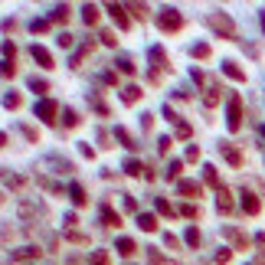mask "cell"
Here are the masks:
<instances>
[{
  "label": "cell",
  "instance_id": "6da1fadb",
  "mask_svg": "<svg viewBox=\"0 0 265 265\" xmlns=\"http://www.w3.org/2000/svg\"><path fill=\"white\" fill-rule=\"evenodd\" d=\"M239 124H243V99L232 92L229 102H226V128H229V131H239Z\"/></svg>",
  "mask_w": 265,
  "mask_h": 265
},
{
  "label": "cell",
  "instance_id": "7a4b0ae2",
  "mask_svg": "<svg viewBox=\"0 0 265 265\" xmlns=\"http://www.w3.org/2000/svg\"><path fill=\"white\" fill-rule=\"evenodd\" d=\"M206 23H210V26H213L220 36H226V40H232V36H236V23H232L226 13H220V10L210 13V17H206Z\"/></svg>",
  "mask_w": 265,
  "mask_h": 265
},
{
  "label": "cell",
  "instance_id": "3957f363",
  "mask_svg": "<svg viewBox=\"0 0 265 265\" xmlns=\"http://www.w3.org/2000/svg\"><path fill=\"white\" fill-rule=\"evenodd\" d=\"M157 26H161L164 33H174V30L183 26V17H180V10H174V7H164L161 17H157Z\"/></svg>",
  "mask_w": 265,
  "mask_h": 265
},
{
  "label": "cell",
  "instance_id": "277c9868",
  "mask_svg": "<svg viewBox=\"0 0 265 265\" xmlns=\"http://www.w3.org/2000/svg\"><path fill=\"white\" fill-rule=\"evenodd\" d=\"M33 111H36V118H40V122L53 124V122H56V111H59V105H56L53 99H40V102L33 105Z\"/></svg>",
  "mask_w": 265,
  "mask_h": 265
},
{
  "label": "cell",
  "instance_id": "5b68a950",
  "mask_svg": "<svg viewBox=\"0 0 265 265\" xmlns=\"http://www.w3.org/2000/svg\"><path fill=\"white\" fill-rule=\"evenodd\" d=\"M108 13H111V20L118 23V30H128V26H131V20H128V7H122V3H108Z\"/></svg>",
  "mask_w": 265,
  "mask_h": 265
},
{
  "label": "cell",
  "instance_id": "8992f818",
  "mask_svg": "<svg viewBox=\"0 0 265 265\" xmlns=\"http://www.w3.org/2000/svg\"><path fill=\"white\" fill-rule=\"evenodd\" d=\"M203 85H206V92H203V102H206L210 108H213V105H220V85H216L213 79H206Z\"/></svg>",
  "mask_w": 265,
  "mask_h": 265
},
{
  "label": "cell",
  "instance_id": "52a82bcc",
  "mask_svg": "<svg viewBox=\"0 0 265 265\" xmlns=\"http://www.w3.org/2000/svg\"><path fill=\"white\" fill-rule=\"evenodd\" d=\"M216 210H220V213H232V193L226 187L216 190Z\"/></svg>",
  "mask_w": 265,
  "mask_h": 265
},
{
  "label": "cell",
  "instance_id": "ba28073f",
  "mask_svg": "<svg viewBox=\"0 0 265 265\" xmlns=\"http://www.w3.org/2000/svg\"><path fill=\"white\" fill-rule=\"evenodd\" d=\"M220 154L226 157V161H229L232 167H239V164H243V154H239V151H236V147H232V144H226V141L220 144Z\"/></svg>",
  "mask_w": 265,
  "mask_h": 265
},
{
  "label": "cell",
  "instance_id": "9c48e42d",
  "mask_svg": "<svg viewBox=\"0 0 265 265\" xmlns=\"http://www.w3.org/2000/svg\"><path fill=\"white\" fill-rule=\"evenodd\" d=\"M30 53H33V59H36V62H40L43 69H53V56H49V49H43V46L36 43L33 49H30Z\"/></svg>",
  "mask_w": 265,
  "mask_h": 265
},
{
  "label": "cell",
  "instance_id": "30bf717a",
  "mask_svg": "<svg viewBox=\"0 0 265 265\" xmlns=\"http://www.w3.org/2000/svg\"><path fill=\"white\" fill-rule=\"evenodd\" d=\"M223 76H226V79H232V82H245V72H243L239 66H236V62H229V59L223 62Z\"/></svg>",
  "mask_w": 265,
  "mask_h": 265
},
{
  "label": "cell",
  "instance_id": "8fae6325",
  "mask_svg": "<svg viewBox=\"0 0 265 265\" xmlns=\"http://www.w3.org/2000/svg\"><path fill=\"white\" fill-rule=\"evenodd\" d=\"M243 210L249 213V216H255V213L262 210V203H259V197H255V193H249V190L243 193Z\"/></svg>",
  "mask_w": 265,
  "mask_h": 265
},
{
  "label": "cell",
  "instance_id": "7c38bea8",
  "mask_svg": "<svg viewBox=\"0 0 265 265\" xmlns=\"http://www.w3.org/2000/svg\"><path fill=\"white\" fill-rule=\"evenodd\" d=\"M36 255H40L36 245H23V249H13V262H30V259H36Z\"/></svg>",
  "mask_w": 265,
  "mask_h": 265
},
{
  "label": "cell",
  "instance_id": "4fadbf2b",
  "mask_svg": "<svg viewBox=\"0 0 265 265\" xmlns=\"http://www.w3.org/2000/svg\"><path fill=\"white\" fill-rule=\"evenodd\" d=\"M177 190H180L183 197H200V193H203V187H200L197 180H180V183H177Z\"/></svg>",
  "mask_w": 265,
  "mask_h": 265
},
{
  "label": "cell",
  "instance_id": "5bb4252c",
  "mask_svg": "<svg viewBox=\"0 0 265 265\" xmlns=\"http://www.w3.org/2000/svg\"><path fill=\"white\" fill-rule=\"evenodd\" d=\"M223 236H226L229 243H236V249H245V245H249V239H245L239 229H232V226H226V229H223Z\"/></svg>",
  "mask_w": 265,
  "mask_h": 265
},
{
  "label": "cell",
  "instance_id": "9a60e30c",
  "mask_svg": "<svg viewBox=\"0 0 265 265\" xmlns=\"http://www.w3.org/2000/svg\"><path fill=\"white\" fill-rule=\"evenodd\" d=\"M138 226H141L144 232H154L157 229V216L154 213H138Z\"/></svg>",
  "mask_w": 265,
  "mask_h": 265
},
{
  "label": "cell",
  "instance_id": "2e32d148",
  "mask_svg": "<svg viewBox=\"0 0 265 265\" xmlns=\"http://www.w3.org/2000/svg\"><path fill=\"white\" fill-rule=\"evenodd\" d=\"M102 220H105V226H111V229H118V226H122V216L111 210V206H102Z\"/></svg>",
  "mask_w": 265,
  "mask_h": 265
},
{
  "label": "cell",
  "instance_id": "e0dca14e",
  "mask_svg": "<svg viewBox=\"0 0 265 265\" xmlns=\"http://www.w3.org/2000/svg\"><path fill=\"white\" fill-rule=\"evenodd\" d=\"M203 180H206L210 187L223 190V183H220V174H216V167H213V164H206V167H203Z\"/></svg>",
  "mask_w": 265,
  "mask_h": 265
},
{
  "label": "cell",
  "instance_id": "ac0fdd59",
  "mask_svg": "<svg viewBox=\"0 0 265 265\" xmlns=\"http://www.w3.org/2000/svg\"><path fill=\"white\" fill-rule=\"evenodd\" d=\"M69 200H72V203H76V206H85V190L79 187V183H69Z\"/></svg>",
  "mask_w": 265,
  "mask_h": 265
},
{
  "label": "cell",
  "instance_id": "d6986e66",
  "mask_svg": "<svg viewBox=\"0 0 265 265\" xmlns=\"http://www.w3.org/2000/svg\"><path fill=\"white\" fill-rule=\"evenodd\" d=\"M138 99H141V88H138V85H124L122 88V102H124V105H134Z\"/></svg>",
  "mask_w": 265,
  "mask_h": 265
},
{
  "label": "cell",
  "instance_id": "ffe728a7",
  "mask_svg": "<svg viewBox=\"0 0 265 265\" xmlns=\"http://www.w3.org/2000/svg\"><path fill=\"white\" fill-rule=\"evenodd\" d=\"M118 252H122L124 259H131V255L138 252V245H134V239H128V236H122V239H118Z\"/></svg>",
  "mask_w": 265,
  "mask_h": 265
},
{
  "label": "cell",
  "instance_id": "44dd1931",
  "mask_svg": "<svg viewBox=\"0 0 265 265\" xmlns=\"http://www.w3.org/2000/svg\"><path fill=\"white\" fill-rule=\"evenodd\" d=\"M82 20H85L88 26H95V23H99V7H95V3H85V7H82Z\"/></svg>",
  "mask_w": 265,
  "mask_h": 265
},
{
  "label": "cell",
  "instance_id": "7402d4cb",
  "mask_svg": "<svg viewBox=\"0 0 265 265\" xmlns=\"http://www.w3.org/2000/svg\"><path fill=\"white\" fill-rule=\"evenodd\" d=\"M46 164L59 167V174H72V164H69V161H62L59 154H49V157H46Z\"/></svg>",
  "mask_w": 265,
  "mask_h": 265
},
{
  "label": "cell",
  "instance_id": "603a6c76",
  "mask_svg": "<svg viewBox=\"0 0 265 265\" xmlns=\"http://www.w3.org/2000/svg\"><path fill=\"white\" fill-rule=\"evenodd\" d=\"M124 174H131V177H141V174H147V167L141 164V161H124Z\"/></svg>",
  "mask_w": 265,
  "mask_h": 265
},
{
  "label": "cell",
  "instance_id": "cb8c5ba5",
  "mask_svg": "<svg viewBox=\"0 0 265 265\" xmlns=\"http://www.w3.org/2000/svg\"><path fill=\"white\" fill-rule=\"evenodd\" d=\"M0 180H3L7 187H13V190L23 187V177H20V174H7V170H0Z\"/></svg>",
  "mask_w": 265,
  "mask_h": 265
},
{
  "label": "cell",
  "instance_id": "d4e9b609",
  "mask_svg": "<svg viewBox=\"0 0 265 265\" xmlns=\"http://www.w3.org/2000/svg\"><path fill=\"white\" fill-rule=\"evenodd\" d=\"M183 243H187L190 249H200V229L197 226H190V229L183 232Z\"/></svg>",
  "mask_w": 265,
  "mask_h": 265
},
{
  "label": "cell",
  "instance_id": "484cf974",
  "mask_svg": "<svg viewBox=\"0 0 265 265\" xmlns=\"http://www.w3.org/2000/svg\"><path fill=\"white\" fill-rule=\"evenodd\" d=\"M151 62H154V69H167V56H164V49H161V46H154V49H151Z\"/></svg>",
  "mask_w": 265,
  "mask_h": 265
},
{
  "label": "cell",
  "instance_id": "4316f807",
  "mask_svg": "<svg viewBox=\"0 0 265 265\" xmlns=\"http://www.w3.org/2000/svg\"><path fill=\"white\" fill-rule=\"evenodd\" d=\"M49 20H56V23L69 20V3H59V7H53V13H49Z\"/></svg>",
  "mask_w": 265,
  "mask_h": 265
},
{
  "label": "cell",
  "instance_id": "83f0119b",
  "mask_svg": "<svg viewBox=\"0 0 265 265\" xmlns=\"http://www.w3.org/2000/svg\"><path fill=\"white\" fill-rule=\"evenodd\" d=\"M115 138H118V141H122L124 147H128V151H134V147H138V141H134V138H131L128 131H124V128H118V131H115Z\"/></svg>",
  "mask_w": 265,
  "mask_h": 265
},
{
  "label": "cell",
  "instance_id": "f1b7e54d",
  "mask_svg": "<svg viewBox=\"0 0 265 265\" xmlns=\"http://www.w3.org/2000/svg\"><path fill=\"white\" fill-rule=\"evenodd\" d=\"M190 56H193V59H206V56H210V46L206 43H193L190 46Z\"/></svg>",
  "mask_w": 265,
  "mask_h": 265
},
{
  "label": "cell",
  "instance_id": "f546056e",
  "mask_svg": "<svg viewBox=\"0 0 265 265\" xmlns=\"http://www.w3.org/2000/svg\"><path fill=\"white\" fill-rule=\"evenodd\" d=\"M3 105L17 111V108H20V105H23V99H20V95H17V92H7V95H3Z\"/></svg>",
  "mask_w": 265,
  "mask_h": 265
},
{
  "label": "cell",
  "instance_id": "4dcf8cb0",
  "mask_svg": "<svg viewBox=\"0 0 265 265\" xmlns=\"http://www.w3.org/2000/svg\"><path fill=\"white\" fill-rule=\"evenodd\" d=\"M154 206H157V213H161V216H174V206H170L164 197H157V200H154Z\"/></svg>",
  "mask_w": 265,
  "mask_h": 265
},
{
  "label": "cell",
  "instance_id": "1f68e13d",
  "mask_svg": "<svg viewBox=\"0 0 265 265\" xmlns=\"http://www.w3.org/2000/svg\"><path fill=\"white\" fill-rule=\"evenodd\" d=\"M115 66L122 69L124 76H134V62H131V59H128V56H122V59H118V62H115Z\"/></svg>",
  "mask_w": 265,
  "mask_h": 265
},
{
  "label": "cell",
  "instance_id": "d6a6232c",
  "mask_svg": "<svg viewBox=\"0 0 265 265\" xmlns=\"http://www.w3.org/2000/svg\"><path fill=\"white\" fill-rule=\"evenodd\" d=\"M180 170H183V164H180V161H170V164H167V180H177Z\"/></svg>",
  "mask_w": 265,
  "mask_h": 265
},
{
  "label": "cell",
  "instance_id": "836d02e7",
  "mask_svg": "<svg viewBox=\"0 0 265 265\" xmlns=\"http://www.w3.org/2000/svg\"><path fill=\"white\" fill-rule=\"evenodd\" d=\"M62 122H66V128H79V115L72 108H66L62 111Z\"/></svg>",
  "mask_w": 265,
  "mask_h": 265
},
{
  "label": "cell",
  "instance_id": "e575fe53",
  "mask_svg": "<svg viewBox=\"0 0 265 265\" xmlns=\"http://www.w3.org/2000/svg\"><path fill=\"white\" fill-rule=\"evenodd\" d=\"M30 88H33V92H36V95H43V92H49V85H46V82H43V79H30Z\"/></svg>",
  "mask_w": 265,
  "mask_h": 265
},
{
  "label": "cell",
  "instance_id": "d590c367",
  "mask_svg": "<svg viewBox=\"0 0 265 265\" xmlns=\"http://www.w3.org/2000/svg\"><path fill=\"white\" fill-rule=\"evenodd\" d=\"M88 265H108V252H92V259H88Z\"/></svg>",
  "mask_w": 265,
  "mask_h": 265
},
{
  "label": "cell",
  "instance_id": "8d00e7d4",
  "mask_svg": "<svg viewBox=\"0 0 265 265\" xmlns=\"http://www.w3.org/2000/svg\"><path fill=\"white\" fill-rule=\"evenodd\" d=\"M190 134H193V128H190L187 122H177V138H183V141H187Z\"/></svg>",
  "mask_w": 265,
  "mask_h": 265
},
{
  "label": "cell",
  "instance_id": "74e56055",
  "mask_svg": "<svg viewBox=\"0 0 265 265\" xmlns=\"http://www.w3.org/2000/svg\"><path fill=\"white\" fill-rule=\"evenodd\" d=\"M128 10H131L138 20H144V17H147V7H144V3H128Z\"/></svg>",
  "mask_w": 265,
  "mask_h": 265
},
{
  "label": "cell",
  "instance_id": "f35d334b",
  "mask_svg": "<svg viewBox=\"0 0 265 265\" xmlns=\"http://www.w3.org/2000/svg\"><path fill=\"white\" fill-rule=\"evenodd\" d=\"M88 105H92V108L99 111V115H108V105H105L102 99H92V95H88Z\"/></svg>",
  "mask_w": 265,
  "mask_h": 265
},
{
  "label": "cell",
  "instance_id": "ab89813d",
  "mask_svg": "<svg viewBox=\"0 0 265 265\" xmlns=\"http://www.w3.org/2000/svg\"><path fill=\"white\" fill-rule=\"evenodd\" d=\"M56 43L62 46V49H72V43H76V36H69V33H59V40Z\"/></svg>",
  "mask_w": 265,
  "mask_h": 265
},
{
  "label": "cell",
  "instance_id": "60d3db41",
  "mask_svg": "<svg viewBox=\"0 0 265 265\" xmlns=\"http://www.w3.org/2000/svg\"><path fill=\"white\" fill-rule=\"evenodd\" d=\"M40 187H46L49 193H59V183H53L49 177H40Z\"/></svg>",
  "mask_w": 265,
  "mask_h": 265
},
{
  "label": "cell",
  "instance_id": "b9f144b4",
  "mask_svg": "<svg viewBox=\"0 0 265 265\" xmlns=\"http://www.w3.org/2000/svg\"><path fill=\"white\" fill-rule=\"evenodd\" d=\"M13 72H17V66H13V62H7V59H3V62H0V76L7 79V76H13Z\"/></svg>",
  "mask_w": 265,
  "mask_h": 265
},
{
  "label": "cell",
  "instance_id": "7bdbcfd3",
  "mask_svg": "<svg viewBox=\"0 0 265 265\" xmlns=\"http://www.w3.org/2000/svg\"><path fill=\"white\" fill-rule=\"evenodd\" d=\"M99 40H102V43H105V46H115V43H118V40H115V33H111V30H102V36H99Z\"/></svg>",
  "mask_w": 265,
  "mask_h": 265
},
{
  "label": "cell",
  "instance_id": "ee69618b",
  "mask_svg": "<svg viewBox=\"0 0 265 265\" xmlns=\"http://www.w3.org/2000/svg\"><path fill=\"white\" fill-rule=\"evenodd\" d=\"M229 259H232V249H220V252H216V262L220 265H226Z\"/></svg>",
  "mask_w": 265,
  "mask_h": 265
},
{
  "label": "cell",
  "instance_id": "f6af8a7d",
  "mask_svg": "<svg viewBox=\"0 0 265 265\" xmlns=\"http://www.w3.org/2000/svg\"><path fill=\"white\" fill-rule=\"evenodd\" d=\"M46 26H49V20H33V23H30V30H33V33H43Z\"/></svg>",
  "mask_w": 265,
  "mask_h": 265
},
{
  "label": "cell",
  "instance_id": "bcb514c9",
  "mask_svg": "<svg viewBox=\"0 0 265 265\" xmlns=\"http://www.w3.org/2000/svg\"><path fill=\"white\" fill-rule=\"evenodd\" d=\"M3 56H7V62H10V59H17V46H13V43H3Z\"/></svg>",
  "mask_w": 265,
  "mask_h": 265
},
{
  "label": "cell",
  "instance_id": "7dc6e473",
  "mask_svg": "<svg viewBox=\"0 0 265 265\" xmlns=\"http://www.w3.org/2000/svg\"><path fill=\"white\" fill-rule=\"evenodd\" d=\"M180 213H183L187 220H197V216H200V210H197V206H190V203H187V206H183V210H180Z\"/></svg>",
  "mask_w": 265,
  "mask_h": 265
},
{
  "label": "cell",
  "instance_id": "c3c4849f",
  "mask_svg": "<svg viewBox=\"0 0 265 265\" xmlns=\"http://www.w3.org/2000/svg\"><path fill=\"white\" fill-rule=\"evenodd\" d=\"M170 144H174L170 138H161V141H157V151H161V154H167V151H170Z\"/></svg>",
  "mask_w": 265,
  "mask_h": 265
},
{
  "label": "cell",
  "instance_id": "681fc988",
  "mask_svg": "<svg viewBox=\"0 0 265 265\" xmlns=\"http://www.w3.org/2000/svg\"><path fill=\"white\" fill-rule=\"evenodd\" d=\"M164 243H167V249H180V239H177V236H170V232L164 236Z\"/></svg>",
  "mask_w": 265,
  "mask_h": 265
},
{
  "label": "cell",
  "instance_id": "f907efd6",
  "mask_svg": "<svg viewBox=\"0 0 265 265\" xmlns=\"http://www.w3.org/2000/svg\"><path fill=\"white\" fill-rule=\"evenodd\" d=\"M187 161H200V147H197V144H190V147H187Z\"/></svg>",
  "mask_w": 265,
  "mask_h": 265
},
{
  "label": "cell",
  "instance_id": "816d5d0a",
  "mask_svg": "<svg viewBox=\"0 0 265 265\" xmlns=\"http://www.w3.org/2000/svg\"><path fill=\"white\" fill-rule=\"evenodd\" d=\"M0 26H3V33H13V30H17V20H3Z\"/></svg>",
  "mask_w": 265,
  "mask_h": 265
},
{
  "label": "cell",
  "instance_id": "f5cc1de1",
  "mask_svg": "<svg viewBox=\"0 0 265 265\" xmlns=\"http://www.w3.org/2000/svg\"><path fill=\"white\" fill-rule=\"evenodd\" d=\"M124 210H128V213H134V210H138V203H134V197H124Z\"/></svg>",
  "mask_w": 265,
  "mask_h": 265
},
{
  "label": "cell",
  "instance_id": "db71d44e",
  "mask_svg": "<svg viewBox=\"0 0 265 265\" xmlns=\"http://www.w3.org/2000/svg\"><path fill=\"white\" fill-rule=\"evenodd\" d=\"M79 154H82V157H92V154H95V151H92L88 144H79Z\"/></svg>",
  "mask_w": 265,
  "mask_h": 265
},
{
  "label": "cell",
  "instance_id": "11a10c76",
  "mask_svg": "<svg viewBox=\"0 0 265 265\" xmlns=\"http://www.w3.org/2000/svg\"><path fill=\"white\" fill-rule=\"evenodd\" d=\"M76 223H79V216H76V213H66V226H69V229H72Z\"/></svg>",
  "mask_w": 265,
  "mask_h": 265
},
{
  "label": "cell",
  "instance_id": "9f6ffc18",
  "mask_svg": "<svg viewBox=\"0 0 265 265\" xmlns=\"http://www.w3.org/2000/svg\"><path fill=\"white\" fill-rule=\"evenodd\" d=\"M255 243H259V245L265 249V232H255Z\"/></svg>",
  "mask_w": 265,
  "mask_h": 265
},
{
  "label": "cell",
  "instance_id": "6f0895ef",
  "mask_svg": "<svg viewBox=\"0 0 265 265\" xmlns=\"http://www.w3.org/2000/svg\"><path fill=\"white\" fill-rule=\"evenodd\" d=\"M3 144H7V134H3V131H0V147H3Z\"/></svg>",
  "mask_w": 265,
  "mask_h": 265
},
{
  "label": "cell",
  "instance_id": "680465c9",
  "mask_svg": "<svg viewBox=\"0 0 265 265\" xmlns=\"http://www.w3.org/2000/svg\"><path fill=\"white\" fill-rule=\"evenodd\" d=\"M259 20H262V33H265V13H259Z\"/></svg>",
  "mask_w": 265,
  "mask_h": 265
},
{
  "label": "cell",
  "instance_id": "91938a15",
  "mask_svg": "<svg viewBox=\"0 0 265 265\" xmlns=\"http://www.w3.org/2000/svg\"><path fill=\"white\" fill-rule=\"evenodd\" d=\"M259 134H262V138H265V124H262V128H259Z\"/></svg>",
  "mask_w": 265,
  "mask_h": 265
},
{
  "label": "cell",
  "instance_id": "94428289",
  "mask_svg": "<svg viewBox=\"0 0 265 265\" xmlns=\"http://www.w3.org/2000/svg\"><path fill=\"white\" fill-rule=\"evenodd\" d=\"M252 265H262V262H252Z\"/></svg>",
  "mask_w": 265,
  "mask_h": 265
}]
</instances>
